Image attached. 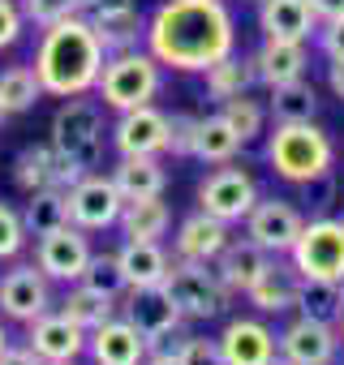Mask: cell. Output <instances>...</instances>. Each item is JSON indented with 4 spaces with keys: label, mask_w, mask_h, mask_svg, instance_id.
I'll return each mask as SVG.
<instances>
[{
    "label": "cell",
    "mask_w": 344,
    "mask_h": 365,
    "mask_svg": "<svg viewBox=\"0 0 344 365\" xmlns=\"http://www.w3.org/2000/svg\"><path fill=\"white\" fill-rule=\"evenodd\" d=\"M125 318L146 335V348L172 339V331L181 327V309L172 305V297L163 292V284H151V288H129L125 297Z\"/></svg>",
    "instance_id": "4fadbf2b"
},
{
    "label": "cell",
    "mask_w": 344,
    "mask_h": 365,
    "mask_svg": "<svg viewBox=\"0 0 344 365\" xmlns=\"http://www.w3.org/2000/svg\"><path fill=\"white\" fill-rule=\"evenodd\" d=\"M288 254H293V267L301 279L344 284V220H331V215L310 220Z\"/></svg>",
    "instance_id": "52a82bcc"
},
{
    "label": "cell",
    "mask_w": 344,
    "mask_h": 365,
    "mask_svg": "<svg viewBox=\"0 0 344 365\" xmlns=\"http://www.w3.org/2000/svg\"><path fill=\"white\" fill-rule=\"evenodd\" d=\"M112 180L125 202L133 198H159L168 185V172L159 163V155H121V163L112 168Z\"/></svg>",
    "instance_id": "7402d4cb"
},
{
    "label": "cell",
    "mask_w": 344,
    "mask_h": 365,
    "mask_svg": "<svg viewBox=\"0 0 344 365\" xmlns=\"http://www.w3.org/2000/svg\"><path fill=\"white\" fill-rule=\"evenodd\" d=\"M241 150V138L233 133V125L216 112V116H198V133H194V159L203 163H228Z\"/></svg>",
    "instance_id": "1f68e13d"
},
{
    "label": "cell",
    "mask_w": 344,
    "mask_h": 365,
    "mask_svg": "<svg viewBox=\"0 0 344 365\" xmlns=\"http://www.w3.org/2000/svg\"><path fill=\"white\" fill-rule=\"evenodd\" d=\"M254 5H258V0H254Z\"/></svg>",
    "instance_id": "db71d44e"
},
{
    "label": "cell",
    "mask_w": 344,
    "mask_h": 365,
    "mask_svg": "<svg viewBox=\"0 0 344 365\" xmlns=\"http://www.w3.org/2000/svg\"><path fill=\"white\" fill-rule=\"evenodd\" d=\"M318 48H323L331 61H340V56H344V18L323 22V31H318Z\"/></svg>",
    "instance_id": "7bdbcfd3"
},
{
    "label": "cell",
    "mask_w": 344,
    "mask_h": 365,
    "mask_svg": "<svg viewBox=\"0 0 344 365\" xmlns=\"http://www.w3.org/2000/svg\"><path fill=\"white\" fill-rule=\"evenodd\" d=\"M52 150H56L61 190H69L82 176H91V168H99V150H103V112H99V103H91L82 95L65 99V108L52 116Z\"/></svg>",
    "instance_id": "3957f363"
},
{
    "label": "cell",
    "mask_w": 344,
    "mask_h": 365,
    "mask_svg": "<svg viewBox=\"0 0 344 365\" xmlns=\"http://www.w3.org/2000/svg\"><path fill=\"white\" fill-rule=\"evenodd\" d=\"M146 52L181 73H207L237 52V26L224 0H163L146 22Z\"/></svg>",
    "instance_id": "6da1fadb"
},
{
    "label": "cell",
    "mask_w": 344,
    "mask_h": 365,
    "mask_svg": "<svg viewBox=\"0 0 344 365\" xmlns=\"http://www.w3.org/2000/svg\"><path fill=\"white\" fill-rule=\"evenodd\" d=\"M220 352H224V365H267L280 352V344L258 318H237L224 327Z\"/></svg>",
    "instance_id": "d6986e66"
},
{
    "label": "cell",
    "mask_w": 344,
    "mask_h": 365,
    "mask_svg": "<svg viewBox=\"0 0 344 365\" xmlns=\"http://www.w3.org/2000/svg\"><path fill=\"white\" fill-rule=\"evenodd\" d=\"M22 26H26L22 5H18V0H0V52L22 39Z\"/></svg>",
    "instance_id": "b9f144b4"
},
{
    "label": "cell",
    "mask_w": 344,
    "mask_h": 365,
    "mask_svg": "<svg viewBox=\"0 0 344 365\" xmlns=\"http://www.w3.org/2000/svg\"><path fill=\"white\" fill-rule=\"evenodd\" d=\"M112 146L116 155H168V116L151 103L121 112L112 129Z\"/></svg>",
    "instance_id": "9a60e30c"
},
{
    "label": "cell",
    "mask_w": 344,
    "mask_h": 365,
    "mask_svg": "<svg viewBox=\"0 0 344 365\" xmlns=\"http://www.w3.org/2000/svg\"><path fill=\"white\" fill-rule=\"evenodd\" d=\"M254 82H258V73H254V56L246 61V56L228 52L224 61H216V65L207 69V91H211V99H220V103L246 95Z\"/></svg>",
    "instance_id": "f546056e"
},
{
    "label": "cell",
    "mask_w": 344,
    "mask_h": 365,
    "mask_svg": "<svg viewBox=\"0 0 344 365\" xmlns=\"http://www.w3.org/2000/svg\"><path fill=\"white\" fill-rule=\"evenodd\" d=\"M301 228H305L301 211L288 207V202H280V198H267V202L258 198L254 211L246 215V237H250L254 245H263L267 254H288V250L297 245Z\"/></svg>",
    "instance_id": "7c38bea8"
},
{
    "label": "cell",
    "mask_w": 344,
    "mask_h": 365,
    "mask_svg": "<svg viewBox=\"0 0 344 365\" xmlns=\"http://www.w3.org/2000/svg\"><path fill=\"white\" fill-rule=\"evenodd\" d=\"M86 331L74 322V318H65L61 309L52 314H39L35 322H26V348L35 352V356H44V361H78L82 352H86Z\"/></svg>",
    "instance_id": "5bb4252c"
},
{
    "label": "cell",
    "mask_w": 344,
    "mask_h": 365,
    "mask_svg": "<svg viewBox=\"0 0 344 365\" xmlns=\"http://www.w3.org/2000/svg\"><path fill=\"white\" fill-rule=\"evenodd\" d=\"M116 224H121L125 241H159L172 228V211H168L163 194L159 198H133V202H125Z\"/></svg>",
    "instance_id": "4316f807"
},
{
    "label": "cell",
    "mask_w": 344,
    "mask_h": 365,
    "mask_svg": "<svg viewBox=\"0 0 344 365\" xmlns=\"http://www.w3.org/2000/svg\"><path fill=\"white\" fill-rule=\"evenodd\" d=\"M121 271H125V284L129 288H151V284H163L168 271H172V258L163 254L159 241H125V250L116 254Z\"/></svg>",
    "instance_id": "d4e9b609"
},
{
    "label": "cell",
    "mask_w": 344,
    "mask_h": 365,
    "mask_svg": "<svg viewBox=\"0 0 344 365\" xmlns=\"http://www.w3.org/2000/svg\"><path fill=\"white\" fill-rule=\"evenodd\" d=\"M159 69L163 65L151 52H138V48L112 52L103 61V73H99V86L95 91H99V99L112 112H129V108H142V103H151L159 95V86H163V73Z\"/></svg>",
    "instance_id": "5b68a950"
},
{
    "label": "cell",
    "mask_w": 344,
    "mask_h": 365,
    "mask_svg": "<svg viewBox=\"0 0 344 365\" xmlns=\"http://www.w3.org/2000/svg\"><path fill=\"white\" fill-rule=\"evenodd\" d=\"M22 224H26V237H48L52 228L69 224V198L65 190H39L31 194V202L22 207Z\"/></svg>",
    "instance_id": "d6a6232c"
},
{
    "label": "cell",
    "mask_w": 344,
    "mask_h": 365,
    "mask_svg": "<svg viewBox=\"0 0 344 365\" xmlns=\"http://www.w3.org/2000/svg\"><path fill=\"white\" fill-rule=\"evenodd\" d=\"M275 344L293 365H331L335 348H340V331L327 322H314V318H297L293 327H284V335Z\"/></svg>",
    "instance_id": "ac0fdd59"
},
{
    "label": "cell",
    "mask_w": 344,
    "mask_h": 365,
    "mask_svg": "<svg viewBox=\"0 0 344 365\" xmlns=\"http://www.w3.org/2000/svg\"><path fill=\"white\" fill-rule=\"evenodd\" d=\"M26 245V224L22 211H14L9 202H0V258H18Z\"/></svg>",
    "instance_id": "f35d334b"
},
{
    "label": "cell",
    "mask_w": 344,
    "mask_h": 365,
    "mask_svg": "<svg viewBox=\"0 0 344 365\" xmlns=\"http://www.w3.org/2000/svg\"><path fill=\"white\" fill-rule=\"evenodd\" d=\"M318 112V95L310 82H284V86H271V116L275 125H293V120H314Z\"/></svg>",
    "instance_id": "836d02e7"
},
{
    "label": "cell",
    "mask_w": 344,
    "mask_h": 365,
    "mask_svg": "<svg viewBox=\"0 0 344 365\" xmlns=\"http://www.w3.org/2000/svg\"><path fill=\"white\" fill-rule=\"evenodd\" d=\"M297 288H301L297 267H275V262H271V267L246 288V297H250V305L263 309V314H284V309L297 305Z\"/></svg>",
    "instance_id": "484cf974"
},
{
    "label": "cell",
    "mask_w": 344,
    "mask_h": 365,
    "mask_svg": "<svg viewBox=\"0 0 344 365\" xmlns=\"http://www.w3.org/2000/svg\"><path fill=\"white\" fill-rule=\"evenodd\" d=\"M228 241H233L228 237V224L216 220V215H207V211H198V215L181 220V228H177V258L181 262H207L211 267L224 254Z\"/></svg>",
    "instance_id": "ffe728a7"
},
{
    "label": "cell",
    "mask_w": 344,
    "mask_h": 365,
    "mask_svg": "<svg viewBox=\"0 0 344 365\" xmlns=\"http://www.w3.org/2000/svg\"><path fill=\"white\" fill-rule=\"evenodd\" d=\"M310 14H314V22H335V18H344V0H310Z\"/></svg>",
    "instance_id": "ee69618b"
},
{
    "label": "cell",
    "mask_w": 344,
    "mask_h": 365,
    "mask_svg": "<svg viewBox=\"0 0 344 365\" xmlns=\"http://www.w3.org/2000/svg\"><path fill=\"white\" fill-rule=\"evenodd\" d=\"M258 202V190H254V176L241 172V168H220L211 172L203 185H198V211L224 220V224H237L254 211Z\"/></svg>",
    "instance_id": "30bf717a"
},
{
    "label": "cell",
    "mask_w": 344,
    "mask_h": 365,
    "mask_svg": "<svg viewBox=\"0 0 344 365\" xmlns=\"http://www.w3.org/2000/svg\"><path fill=\"white\" fill-rule=\"evenodd\" d=\"M91 9V0H26L22 14L35 22V26H52V22H65V18H78Z\"/></svg>",
    "instance_id": "74e56055"
},
{
    "label": "cell",
    "mask_w": 344,
    "mask_h": 365,
    "mask_svg": "<svg viewBox=\"0 0 344 365\" xmlns=\"http://www.w3.org/2000/svg\"><path fill=\"white\" fill-rule=\"evenodd\" d=\"M78 284H86V288H95V292H103V297H116V301H121V292H129L116 254H91V262H86V271H82Z\"/></svg>",
    "instance_id": "d590c367"
},
{
    "label": "cell",
    "mask_w": 344,
    "mask_h": 365,
    "mask_svg": "<svg viewBox=\"0 0 344 365\" xmlns=\"http://www.w3.org/2000/svg\"><path fill=\"white\" fill-rule=\"evenodd\" d=\"M335 159L331 138L314 125V120H293V125H275V133L267 138V163L280 180L293 185H310V180L327 176Z\"/></svg>",
    "instance_id": "277c9868"
},
{
    "label": "cell",
    "mask_w": 344,
    "mask_h": 365,
    "mask_svg": "<svg viewBox=\"0 0 344 365\" xmlns=\"http://www.w3.org/2000/svg\"><path fill=\"white\" fill-rule=\"evenodd\" d=\"M86 262H91V241H86L82 228L61 224V228H52L48 237H35V267H39L48 279H56V284H78L82 271H86Z\"/></svg>",
    "instance_id": "9c48e42d"
},
{
    "label": "cell",
    "mask_w": 344,
    "mask_h": 365,
    "mask_svg": "<svg viewBox=\"0 0 344 365\" xmlns=\"http://www.w3.org/2000/svg\"><path fill=\"white\" fill-rule=\"evenodd\" d=\"M177 356H181V365H224L220 339H203V335H190V339H181Z\"/></svg>",
    "instance_id": "ab89813d"
},
{
    "label": "cell",
    "mask_w": 344,
    "mask_h": 365,
    "mask_svg": "<svg viewBox=\"0 0 344 365\" xmlns=\"http://www.w3.org/2000/svg\"><path fill=\"white\" fill-rule=\"evenodd\" d=\"M103 61H108L103 39L95 35L91 18L78 14V18H65V22L44 26L39 52H35V73H39L44 95L74 99V95H86V91L99 86Z\"/></svg>",
    "instance_id": "7a4b0ae2"
},
{
    "label": "cell",
    "mask_w": 344,
    "mask_h": 365,
    "mask_svg": "<svg viewBox=\"0 0 344 365\" xmlns=\"http://www.w3.org/2000/svg\"><path fill=\"white\" fill-rule=\"evenodd\" d=\"M52 309V288L48 275L31 262H18L14 271L0 275V314L14 322H35L39 314Z\"/></svg>",
    "instance_id": "8fae6325"
},
{
    "label": "cell",
    "mask_w": 344,
    "mask_h": 365,
    "mask_svg": "<svg viewBox=\"0 0 344 365\" xmlns=\"http://www.w3.org/2000/svg\"><path fill=\"white\" fill-rule=\"evenodd\" d=\"M220 116H224V120L233 125V133L241 138V146H246L250 138H258V133H263V108H258L254 99H246V95H237V99H228Z\"/></svg>",
    "instance_id": "8d00e7d4"
},
{
    "label": "cell",
    "mask_w": 344,
    "mask_h": 365,
    "mask_svg": "<svg viewBox=\"0 0 344 365\" xmlns=\"http://www.w3.org/2000/svg\"><path fill=\"white\" fill-rule=\"evenodd\" d=\"M267 365H293V361H288V356H284V352H275V356H271V361H267Z\"/></svg>",
    "instance_id": "c3c4849f"
},
{
    "label": "cell",
    "mask_w": 344,
    "mask_h": 365,
    "mask_svg": "<svg viewBox=\"0 0 344 365\" xmlns=\"http://www.w3.org/2000/svg\"><path fill=\"white\" fill-rule=\"evenodd\" d=\"M0 365H48V361H44V356H35L31 348H14V344H9L5 352H0Z\"/></svg>",
    "instance_id": "f6af8a7d"
},
{
    "label": "cell",
    "mask_w": 344,
    "mask_h": 365,
    "mask_svg": "<svg viewBox=\"0 0 344 365\" xmlns=\"http://www.w3.org/2000/svg\"><path fill=\"white\" fill-rule=\"evenodd\" d=\"M305 43H293V39H263V48L254 52V73L263 86H284V82H297L305 73Z\"/></svg>",
    "instance_id": "603a6c76"
},
{
    "label": "cell",
    "mask_w": 344,
    "mask_h": 365,
    "mask_svg": "<svg viewBox=\"0 0 344 365\" xmlns=\"http://www.w3.org/2000/svg\"><path fill=\"white\" fill-rule=\"evenodd\" d=\"M267 267H271V254H267L263 245H254L250 237H246V241H228L224 254L216 258V275L228 284V292H246Z\"/></svg>",
    "instance_id": "cb8c5ba5"
},
{
    "label": "cell",
    "mask_w": 344,
    "mask_h": 365,
    "mask_svg": "<svg viewBox=\"0 0 344 365\" xmlns=\"http://www.w3.org/2000/svg\"><path fill=\"white\" fill-rule=\"evenodd\" d=\"M258 26H263L267 39L305 43L318 22L310 14V0H258Z\"/></svg>",
    "instance_id": "44dd1931"
},
{
    "label": "cell",
    "mask_w": 344,
    "mask_h": 365,
    "mask_svg": "<svg viewBox=\"0 0 344 365\" xmlns=\"http://www.w3.org/2000/svg\"><path fill=\"white\" fill-rule=\"evenodd\" d=\"M194 133H198V116H168V155L194 159Z\"/></svg>",
    "instance_id": "60d3db41"
},
{
    "label": "cell",
    "mask_w": 344,
    "mask_h": 365,
    "mask_svg": "<svg viewBox=\"0 0 344 365\" xmlns=\"http://www.w3.org/2000/svg\"><path fill=\"white\" fill-rule=\"evenodd\" d=\"M163 292L172 297V305L181 309V318H220L228 309V284L207 271V262H172Z\"/></svg>",
    "instance_id": "8992f818"
},
{
    "label": "cell",
    "mask_w": 344,
    "mask_h": 365,
    "mask_svg": "<svg viewBox=\"0 0 344 365\" xmlns=\"http://www.w3.org/2000/svg\"><path fill=\"white\" fill-rule=\"evenodd\" d=\"M297 309H301V318L335 327L344 318V284H335V279H301Z\"/></svg>",
    "instance_id": "83f0119b"
},
{
    "label": "cell",
    "mask_w": 344,
    "mask_h": 365,
    "mask_svg": "<svg viewBox=\"0 0 344 365\" xmlns=\"http://www.w3.org/2000/svg\"><path fill=\"white\" fill-rule=\"evenodd\" d=\"M44 99V86H39V73L31 65H9L5 73H0V103H5V112H31L35 103Z\"/></svg>",
    "instance_id": "e575fe53"
},
{
    "label": "cell",
    "mask_w": 344,
    "mask_h": 365,
    "mask_svg": "<svg viewBox=\"0 0 344 365\" xmlns=\"http://www.w3.org/2000/svg\"><path fill=\"white\" fill-rule=\"evenodd\" d=\"M86 18L95 26V35L103 39L108 56L112 52H129V48H138V39H146V22H142L133 0H91Z\"/></svg>",
    "instance_id": "2e32d148"
},
{
    "label": "cell",
    "mask_w": 344,
    "mask_h": 365,
    "mask_svg": "<svg viewBox=\"0 0 344 365\" xmlns=\"http://www.w3.org/2000/svg\"><path fill=\"white\" fill-rule=\"evenodd\" d=\"M142 365H181V356H177V348H151Z\"/></svg>",
    "instance_id": "7dc6e473"
},
{
    "label": "cell",
    "mask_w": 344,
    "mask_h": 365,
    "mask_svg": "<svg viewBox=\"0 0 344 365\" xmlns=\"http://www.w3.org/2000/svg\"><path fill=\"white\" fill-rule=\"evenodd\" d=\"M48 365H78V361H48Z\"/></svg>",
    "instance_id": "f907efd6"
},
{
    "label": "cell",
    "mask_w": 344,
    "mask_h": 365,
    "mask_svg": "<svg viewBox=\"0 0 344 365\" xmlns=\"http://www.w3.org/2000/svg\"><path fill=\"white\" fill-rule=\"evenodd\" d=\"M340 339H344V318H340Z\"/></svg>",
    "instance_id": "f5cc1de1"
},
{
    "label": "cell",
    "mask_w": 344,
    "mask_h": 365,
    "mask_svg": "<svg viewBox=\"0 0 344 365\" xmlns=\"http://www.w3.org/2000/svg\"><path fill=\"white\" fill-rule=\"evenodd\" d=\"M61 314L74 318V322L91 335L95 327H103L108 318H116V297H103V292H95V288H86V284H74V288L65 292V301H61Z\"/></svg>",
    "instance_id": "4dcf8cb0"
},
{
    "label": "cell",
    "mask_w": 344,
    "mask_h": 365,
    "mask_svg": "<svg viewBox=\"0 0 344 365\" xmlns=\"http://www.w3.org/2000/svg\"><path fill=\"white\" fill-rule=\"evenodd\" d=\"M65 198H69V224L82 228V232H103L125 211V198L116 190V180L112 176H95V172L82 176L78 185H69Z\"/></svg>",
    "instance_id": "ba28073f"
},
{
    "label": "cell",
    "mask_w": 344,
    "mask_h": 365,
    "mask_svg": "<svg viewBox=\"0 0 344 365\" xmlns=\"http://www.w3.org/2000/svg\"><path fill=\"white\" fill-rule=\"evenodd\" d=\"M14 185L31 198L39 190H56L61 180H56V150L52 142L48 146H26L18 159H14Z\"/></svg>",
    "instance_id": "f1b7e54d"
},
{
    "label": "cell",
    "mask_w": 344,
    "mask_h": 365,
    "mask_svg": "<svg viewBox=\"0 0 344 365\" xmlns=\"http://www.w3.org/2000/svg\"><path fill=\"white\" fill-rule=\"evenodd\" d=\"M86 352L95 365H142L151 348H146V335L129 318H108L103 327L91 331Z\"/></svg>",
    "instance_id": "e0dca14e"
},
{
    "label": "cell",
    "mask_w": 344,
    "mask_h": 365,
    "mask_svg": "<svg viewBox=\"0 0 344 365\" xmlns=\"http://www.w3.org/2000/svg\"><path fill=\"white\" fill-rule=\"evenodd\" d=\"M327 86H331V95H335V99H344V56L327 65Z\"/></svg>",
    "instance_id": "bcb514c9"
},
{
    "label": "cell",
    "mask_w": 344,
    "mask_h": 365,
    "mask_svg": "<svg viewBox=\"0 0 344 365\" xmlns=\"http://www.w3.org/2000/svg\"><path fill=\"white\" fill-rule=\"evenodd\" d=\"M5 348H9V331H5V327H0V352H5Z\"/></svg>",
    "instance_id": "681fc988"
},
{
    "label": "cell",
    "mask_w": 344,
    "mask_h": 365,
    "mask_svg": "<svg viewBox=\"0 0 344 365\" xmlns=\"http://www.w3.org/2000/svg\"><path fill=\"white\" fill-rule=\"evenodd\" d=\"M5 116H9V112H5V103H0V120H5Z\"/></svg>",
    "instance_id": "816d5d0a"
}]
</instances>
